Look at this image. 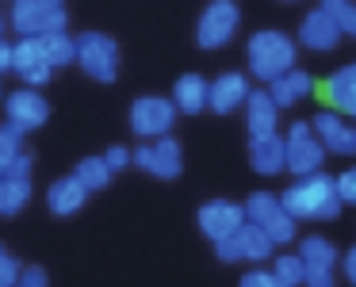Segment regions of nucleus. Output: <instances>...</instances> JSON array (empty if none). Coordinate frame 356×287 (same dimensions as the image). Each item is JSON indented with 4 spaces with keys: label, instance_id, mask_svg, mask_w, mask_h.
I'll list each match as a JSON object with an SVG mask.
<instances>
[{
    "label": "nucleus",
    "instance_id": "obj_1",
    "mask_svg": "<svg viewBox=\"0 0 356 287\" xmlns=\"http://www.w3.org/2000/svg\"><path fill=\"white\" fill-rule=\"evenodd\" d=\"M284 211L299 222H330V218L341 215V195H337V180L325 177V172H310V177H299L284 195Z\"/></svg>",
    "mask_w": 356,
    "mask_h": 287
},
{
    "label": "nucleus",
    "instance_id": "obj_2",
    "mask_svg": "<svg viewBox=\"0 0 356 287\" xmlns=\"http://www.w3.org/2000/svg\"><path fill=\"white\" fill-rule=\"evenodd\" d=\"M245 62H249V77H257L261 85H272V81L295 69V39L284 31H272V27L249 35Z\"/></svg>",
    "mask_w": 356,
    "mask_h": 287
},
{
    "label": "nucleus",
    "instance_id": "obj_3",
    "mask_svg": "<svg viewBox=\"0 0 356 287\" xmlns=\"http://www.w3.org/2000/svg\"><path fill=\"white\" fill-rule=\"evenodd\" d=\"M77 62H81V69H85L92 81L111 85V81L119 77V47H115V39L104 35V31H85L77 39Z\"/></svg>",
    "mask_w": 356,
    "mask_h": 287
},
{
    "label": "nucleus",
    "instance_id": "obj_4",
    "mask_svg": "<svg viewBox=\"0 0 356 287\" xmlns=\"http://www.w3.org/2000/svg\"><path fill=\"white\" fill-rule=\"evenodd\" d=\"M12 27L19 31V39L65 31V8L50 0H12Z\"/></svg>",
    "mask_w": 356,
    "mask_h": 287
},
{
    "label": "nucleus",
    "instance_id": "obj_5",
    "mask_svg": "<svg viewBox=\"0 0 356 287\" xmlns=\"http://www.w3.org/2000/svg\"><path fill=\"white\" fill-rule=\"evenodd\" d=\"M238 27H241V8L234 0H211L200 16V27H195V42L203 50H222L238 35Z\"/></svg>",
    "mask_w": 356,
    "mask_h": 287
},
{
    "label": "nucleus",
    "instance_id": "obj_6",
    "mask_svg": "<svg viewBox=\"0 0 356 287\" xmlns=\"http://www.w3.org/2000/svg\"><path fill=\"white\" fill-rule=\"evenodd\" d=\"M287 138V172L295 177H310V172H322V161L330 149L322 146V138L314 134L310 123H291V131L284 134Z\"/></svg>",
    "mask_w": 356,
    "mask_h": 287
},
{
    "label": "nucleus",
    "instance_id": "obj_7",
    "mask_svg": "<svg viewBox=\"0 0 356 287\" xmlns=\"http://www.w3.org/2000/svg\"><path fill=\"white\" fill-rule=\"evenodd\" d=\"M172 119H177V104L165 96H142L131 104V131L138 138H169Z\"/></svg>",
    "mask_w": 356,
    "mask_h": 287
},
{
    "label": "nucleus",
    "instance_id": "obj_8",
    "mask_svg": "<svg viewBox=\"0 0 356 287\" xmlns=\"http://www.w3.org/2000/svg\"><path fill=\"white\" fill-rule=\"evenodd\" d=\"M4 119H8V126H16L19 134H31L50 119V104L39 88H16V92L4 96Z\"/></svg>",
    "mask_w": 356,
    "mask_h": 287
},
{
    "label": "nucleus",
    "instance_id": "obj_9",
    "mask_svg": "<svg viewBox=\"0 0 356 287\" xmlns=\"http://www.w3.org/2000/svg\"><path fill=\"white\" fill-rule=\"evenodd\" d=\"M134 165L157 180H177L184 172V154H180L177 138H154L149 146H138Z\"/></svg>",
    "mask_w": 356,
    "mask_h": 287
},
{
    "label": "nucleus",
    "instance_id": "obj_10",
    "mask_svg": "<svg viewBox=\"0 0 356 287\" xmlns=\"http://www.w3.org/2000/svg\"><path fill=\"white\" fill-rule=\"evenodd\" d=\"M31 199V157L19 154L16 161L8 165V172L0 177V215H19Z\"/></svg>",
    "mask_w": 356,
    "mask_h": 287
},
{
    "label": "nucleus",
    "instance_id": "obj_11",
    "mask_svg": "<svg viewBox=\"0 0 356 287\" xmlns=\"http://www.w3.org/2000/svg\"><path fill=\"white\" fill-rule=\"evenodd\" d=\"M245 226V203H234V199H207L200 207V230L207 233L211 241L218 238H230L234 230Z\"/></svg>",
    "mask_w": 356,
    "mask_h": 287
},
{
    "label": "nucleus",
    "instance_id": "obj_12",
    "mask_svg": "<svg viewBox=\"0 0 356 287\" xmlns=\"http://www.w3.org/2000/svg\"><path fill=\"white\" fill-rule=\"evenodd\" d=\"M310 126H314V134L322 138V146L330 149V154H341V157H353L356 154V126L345 123L341 111L322 108L314 119H310Z\"/></svg>",
    "mask_w": 356,
    "mask_h": 287
},
{
    "label": "nucleus",
    "instance_id": "obj_13",
    "mask_svg": "<svg viewBox=\"0 0 356 287\" xmlns=\"http://www.w3.org/2000/svg\"><path fill=\"white\" fill-rule=\"evenodd\" d=\"M12 69L19 73V81H24L27 88H39V85H47V81H50L54 65L47 62L39 39H19L16 47H12Z\"/></svg>",
    "mask_w": 356,
    "mask_h": 287
},
{
    "label": "nucleus",
    "instance_id": "obj_14",
    "mask_svg": "<svg viewBox=\"0 0 356 287\" xmlns=\"http://www.w3.org/2000/svg\"><path fill=\"white\" fill-rule=\"evenodd\" d=\"M341 39H345V35H341V27L333 24L322 8H314V12H307V16H302V24H299V47L314 50V54H330V50H337Z\"/></svg>",
    "mask_w": 356,
    "mask_h": 287
},
{
    "label": "nucleus",
    "instance_id": "obj_15",
    "mask_svg": "<svg viewBox=\"0 0 356 287\" xmlns=\"http://www.w3.org/2000/svg\"><path fill=\"white\" fill-rule=\"evenodd\" d=\"M280 104L272 100L268 88H253L245 100V126H249V138H264V134H276L280 126Z\"/></svg>",
    "mask_w": 356,
    "mask_h": 287
},
{
    "label": "nucleus",
    "instance_id": "obj_16",
    "mask_svg": "<svg viewBox=\"0 0 356 287\" xmlns=\"http://www.w3.org/2000/svg\"><path fill=\"white\" fill-rule=\"evenodd\" d=\"M249 165L261 177H276L287 169V138L280 134H264V138H249Z\"/></svg>",
    "mask_w": 356,
    "mask_h": 287
},
{
    "label": "nucleus",
    "instance_id": "obj_17",
    "mask_svg": "<svg viewBox=\"0 0 356 287\" xmlns=\"http://www.w3.org/2000/svg\"><path fill=\"white\" fill-rule=\"evenodd\" d=\"M249 92H253V85H249L245 73H222V77L211 81V108L218 115H230V111L245 108Z\"/></svg>",
    "mask_w": 356,
    "mask_h": 287
},
{
    "label": "nucleus",
    "instance_id": "obj_18",
    "mask_svg": "<svg viewBox=\"0 0 356 287\" xmlns=\"http://www.w3.org/2000/svg\"><path fill=\"white\" fill-rule=\"evenodd\" d=\"M172 104L184 115H200L203 108H211V81H203L200 73H184L172 85Z\"/></svg>",
    "mask_w": 356,
    "mask_h": 287
},
{
    "label": "nucleus",
    "instance_id": "obj_19",
    "mask_svg": "<svg viewBox=\"0 0 356 287\" xmlns=\"http://www.w3.org/2000/svg\"><path fill=\"white\" fill-rule=\"evenodd\" d=\"M325 100L341 115H356V62L341 65L330 81H325Z\"/></svg>",
    "mask_w": 356,
    "mask_h": 287
},
{
    "label": "nucleus",
    "instance_id": "obj_20",
    "mask_svg": "<svg viewBox=\"0 0 356 287\" xmlns=\"http://www.w3.org/2000/svg\"><path fill=\"white\" fill-rule=\"evenodd\" d=\"M314 77H310L307 69H291V73H284L280 81H272L268 85V92H272V100L280 104V108H295L299 100H307V96H314Z\"/></svg>",
    "mask_w": 356,
    "mask_h": 287
},
{
    "label": "nucleus",
    "instance_id": "obj_21",
    "mask_svg": "<svg viewBox=\"0 0 356 287\" xmlns=\"http://www.w3.org/2000/svg\"><path fill=\"white\" fill-rule=\"evenodd\" d=\"M85 199H88V192H85V184H81L77 177H62V180H54L50 184V192H47V207L54 211V215H77L81 207H85Z\"/></svg>",
    "mask_w": 356,
    "mask_h": 287
},
{
    "label": "nucleus",
    "instance_id": "obj_22",
    "mask_svg": "<svg viewBox=\"0 0 356 287\" xmlns=\"http://www.w3.org/2000/svg\"><path fill=\"white\" fill-rule=\"evenodd\" d=\"M238 241H241V261L264 264V261H272V253H276V241H272L257 222H245V226H241V230H238Z\"/></svg>",
    "mask_w": 356,
    "mask_h": 287
},
{
    "label": "nucleus",
    "instance_id": "obj_23",
    "mask_svg": "<svg viewBox=\"0 0 356 287\" xmlns=\"http://www.w3.org/2000/svg\"><path fill=\"white\" fill-rule=\"evenodd\" d=\"M299 256H302L307 268H333L337 272V264H341L337 245H333L330 238H318V233H310V238L299 241Z\"/></svg>",
    "mask_w": 356,
    "mask_h": 287
},
{
    "label": "nucleus",
    "instance_id": "obj_24",
    "mask_svg": "<svg viewBox=\"0 0 356 287\" xmlns=\"http://www.w3.org/2000/svg\"><path fill=\"white\" fill-rule=\"evenodd\" d=\"M39 47H42V54H47V62L54 65V69H62V65L77 62V39H73L70 31L39 35Z\"/></svg>",
    "mask_w": 356,
    "mask_h": 287
},
{
    "label": "nucleus",
    "instance_id": "obj_25",
    "mask_svg": "<svg viewBox=\"0 0 356 287\" xmlns=\"http://www.w3.org/2000/svg\"><path fill=\"white\" fill-rule=\"evenodd\" d=\"M284 211V199L272 192H253L245 199V222H257V226H268L272 218Z\"/></svg>",
    "mask_w": 356,
    "mask_h": 287
},
{
    "label": "nucleus",
    "instance_id": "obj_26",
    "mask_svg": "<svg viewBox=\"0 0 356 287\" xmlns=\"http://www.w3.org/2000/svg\"><path fill=\"white\" fill-rule=\"evenodd\" d=\"M73 177L85 184V192H100V188L111 184V177H115V172H111V165L104 161V157H85V161L73 169Z\"/></svg>",
    "mask_w": 356,
    "mask_h": 287
},
{
    "label": "nucleus",
    "instance_id": "obj_27",
    "mask_svg": "<svg viewBox=\"0 0 356 287\" xmlns=\"http://www.w3.org/2000/svg\"><path fill=\"white\" fill-rule=\"evenodd\" d=\"M318 8H322L325 16H330L333 24L341 27V35L356 39V0H322Z\"/></svg>",
    "mask_w": 356,
    "mask_h": 287
},
{
    "label": "nucleus",
    "instance_id": "obj_28",
    "mask_svg": "<svg viewBox=\"0 0 356 287\" xmlns=\"http://www.w3.org/2000/svg\"><path fill=\"white\" fill-rule=\"evenodd\" d=\"M272 272H276V276L284 279L287 287H302V279H307V264H302L299 253H280V256H272Z\"/></svg>",
    "mask_w": 356,
    "mask_h": 287
},
{
    "label": "nucleus",
    "instance_id": "obj_29",
    "mask_svg": "<svg viewBox=\"0 0 356 287\" xmlns=\"http://www.w3.org/2000/svg\"><path fill=\"white\" fill-rule=\"evenodd\" d=\"M241 287H287V284L272 268H249L245 276H241Z\"/></svg>",
    "mask_w": 356,
    "mask_h": 287
},
{
    "label": "nucleus",
    "instance_id": "obj_30",
    "mask_svg": "<svg viewBox=\"0 0 356 287\" xmlns=\"http://www.w3.org/2000/svg\"><path fill=\"white\" fill-rule=\"evenodd\" d=\"M19 272H24V268H19V261L0 245V287H16L19 284Z\"/></svg>",
    "mask_w": 356,
    "mask_h": 287
},
{
    "label": "nucleus",
    "instance_id": "obj_31",
    "mask_svg": "<svg viewBox=\"0 0 356 287\" xmlns=\"http://www.w3.org/2000/svg\"><path fill=\"white\" fill-rule=\"evenodd\" d=\"M215 253H218V261L238 264V261H241V241H238V230H234L230 238H218V241H215Z\"/></svg>",
    "mask_w": 356,
    "mask_h": 287
},
{
    "label": "nucleus",
    "instance_id": "obj_32",
    "mask_svg": "<svg viewBox=\"0 0 356 287\" xmlns=\"http://www.w3.org/2000/svg\"><path fill=\"white\" fill-rule=\"evenodd\" d=\"M333 180H337L341 203H356V169H345L341 177H333Z\"/></svg>",
    "mask_w": 356,
    "mask_h": 287
},
{
    "label": "nucleus",
    "instance_id": "obj_33",
    "mask_svg": "<svg viewBox=\"0 0 356 287\" xmlns=\"http://www.w3.org/2000/svg\"><path fill=\"white\" fill-rule=\"evenodd\" d=\"M104 161L111 165V172H123L127 165H134V154H131L127 146H111L108 154H104Z\"/></svg>",
    "mask_w": 356,
    "mask_h": 287
},
{
    "label": "nucleus",
    "instance_id": "obj_34",
    "mask_svg": "<svg viewBox=\"0 0 356 287\" xmlns=\"http://www.w3.org/2000/svg\"><path fill=\"white\" fill-rule=\"evenodd\" d=\"M16 287H47V272H42V268H24Z\"/></svg>",
    "mask_w": 356,
    "mask_h": 287
},
{
    "label": "nucleus",
    "instance_id": "obj_35",
    "mask_svg": "<svg viewBox=\"0 0 356 287\" xmlns=\"http://www.w3.org/2000/svg\"><path fill=\"white\" fill-rule=\"evenodd\" d=\"M341 268H345V279H348V284L356 287V245L348 249L345 256H341Z\"/></svg>",
    "mask_w": 356,
    "mask_h": 287
},
{
    "label": "nucleus",
    "instance_id": "obj_36",
    "mask_svg": "<svg viewBox=\"0 0 356 287\" xmlns=\"http://www.w3.org/2000/svg\"><path fill=\"white\" fill-rule=\"evenodd\" d=\"M12 69V42H4L0 39V77Z\"/></svg>",
    "mask_w": 356,
    "mask_h": 287
},
{
    "label": "nucleus",
    "instance_id": "obj_37",
    "mask_svg": "<svg viewBox=\"0 0 356 287\" xmlns=\"http://www.w3.org/2000/svg\"><path fill=\"white\" fill-rule=\"evenodd\" d=\"M4 27H8V24H4V12H0V39H4Z\"/></svg>",
    "mask_w": 356,
    "mask_h": 287
},
{
    "label": "nucleus",
    "instance_id": "obj_38",
    "mask_svg": "<svg viewBox=\"0 0 356 287\" xmlns=\"http://www.w3.org/2000/svg\"><path fill=\"white\" fill-rule=\"evenodd\" d=\"M50 4H62V0H50Z\"/></svg>",
    "mask_w": 356,
    "mask_h": 287
},
{
    "label": "nucleus",
    "instance_id": "obj_39",
    "mask_svg": "<svg viewBox=\"0 0 356 287\" xmlns=\"http://www.w3.org/2000/svg\"><path fill=\"white\" fill-rule=\"evenodd\" d=\"M0 104H4V92H0Z\"/></svg>",
    "mask_w": 356,
    "mask_h": 287
},
{
    "label": "nucleus",
    "instance_id": "obj_40",
    "mask_svg": "<svg viewBox=\"0 0 356 287\" xmlns=\"http://www.w3.org/2000/svg\"><path fill=\"white\" fill-rule=\"evenodd\" d=\"M287 4H295V0H287Z\"/></svg>",
    "mask_w": 356,
    "mask_h": 287
}]
</instances>
